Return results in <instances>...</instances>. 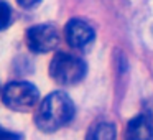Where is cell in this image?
I'll list each match as a JSON object with an SVG mask.
<instances>
[{
  "label": "cell",
  "mask_w": 153,
  "mask_h": 140,
  "mask_svg": "<svg viewBox=\"0 0 153 140\" xmlns=\"http://www.w3.org/2000/svg\"><path fill=\"white\" fill-rule=\"evenodd\" d=\"M74 117V104L66 92L54 91L41 101L35 124L41 132H56Z\"/></svg>",
  "instance_id": "6da1fadb"
},
{
  "label": "cell",
  "mask_w": 153,
  "mask_h": 140,
  "mask_svg": "<svg viewBox=\"0 0 153 140\" xmlns=\"http://www.w3.org/2000/svg\"><path fill=\"white\" fill-rule=\"evenodd\" d=\"M87 66L82 60L68 53H58L50 64V76L61 86H73L84 79Z\"/></svg>",
  "instance_id": "7a4b0ae2"
},
{
  "label": "cell",
  "mask_w": 153,
  "mask_h": 140,
  "mask_svg": "<svg viewBox=\"0 0 153 140\" xmlns=\"http://www.w3.org/2000/svg\"><path fill=\"white\" fill-rule=\"evenodd\" d=\"M40 101V91L36 86L27 81H15L4 87L2 91V102L12 110L28 112Z\"/></svg>",
  "instance_id": "3957f363"
},
{
  "label": "cell",
  "mask_w": 153,
  "mask_h": 140,
  "mask_svg": "<svg viewBox=\"0 0 153 140\" xmlns=\"http://www.w3.org/2000/svg\"><path fill=\"white\" fill-rule=\"evenodd\" d=\"M27 43L35 53H48L59 43L58 28L53 25H35L27 31Z\"/></svg>",
  "instance_id": "277c9868"
},
{
  "label": "cell",
  "mask_w": 153,
  "mask_h": 140,
  "mask_svg": "<svg viewBox=\"0 0 153 140\" xmlns=\"http://www.w3.org/2000/svg\"><path fill=\"white\" fill-rule=\"evenodd\" d=\"M64 36L69 46L73 48H86L94 40V30L87 22L73 18L64 27Z\"/></svg>",
  "instance_id": "5b68a950"
},
{
  "label": "cell",
  "mask_w": 153,
  "mask_h": 140,
  "mask_svg": "<svg viewBox=\"0 0 153 140\" xmlns=\"http://www.w3.org/2000/svg\"><path fill=\"white\" fill-rule=\"evenodd\" d=\"M125 140H153V122L148 115H137L127 124Z\"/></svg>",
  "instance_id": "8992f818"
},
{
  "label": "cell",
  "mask_w": 153,
  "mask_h": 140,
  "mask_svg": "<svg viewBox=\"0 0 153 140\" xmlns=\"http://www.w3.org/2000/svg\"><path fill=\"white\" fill-rule=\"evenodd\" d=\"M115 127L109 122H97L87 130L86 140H115Z\"/></svg>",
  "instance_id": "52a82bcc"
},
{
  "label": "cell",
  "mask_w": 153,
  "mask_h": 140,
  "mask_svg": "<svg viewBox=\"0 0 153 140\" xmlns=\"http://www.w3.org/2000/svg\"><path fill=\"white\" fill-rule=\"evenodd\" d=\"M12 22V10L5 2H0V30H5V28L10 25Z\"/></svg>",
  "instance_id": "ba28073f"
},
{
  "label": "cell",
  "mask_w": 153,
  "mask_h": 140,
  "mask_svg": "<svg viewBox=\"0 0 153 140\" xmlns=\"http://www.w3.org/2000/svg\"><path fill=\"white\" fill-rule=\"evenodd\" d=\"M0 140H22V137L15 132H10V130L4 129L0 125Z\"/></svg>",
  "instance_id": "9c48e42d"
},
{
  "label": "cell",
  "mask_w": 153,
  "mask_h": 140,
  "mask_svg": "<svg viewBox=\"0 0 153 140\" xmlns=\"http://www.w3.org/2000/svg\"><path fill=\"white\" fill-rule=\"evenodd\" d=\"M41 0H17V4L18 5H22L23 8H31V7H35V5H38Z\"/></svg>",
  "instance_id": "30bf717a"
},
{
  "label": "cell",
  "mask_w": 153,
  "mask_h": 140,
  "mask_svg": "<svg viewBox=\"0 0 153 140\" xmlns=\"http://www.w3.org/2000/svg\"><path fill=\"white\" fill-rule=\"evenodd\" d=\"M145 115H148L150 120L153 122V101H150V102L146 104V114H145Z\"/></svg>",
  "instance_id": "8fae6325"
}]
</instances>
